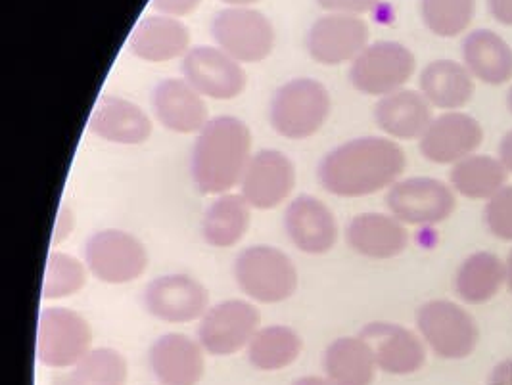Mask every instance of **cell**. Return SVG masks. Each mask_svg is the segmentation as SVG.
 <instances>
[{
    "label": "cell",
    "mask_w": 512,
    "mask_h": 385,
    "mask_svg": "<svg viewBox=\"0 0 512 385\" xmlns=\"http://www.w3.org/2000/svg\"><path fill=\"white\" fill-rule=\"evenodd\" d=\"M129 52L142 62L163 64L183 60L190 46V29L179 18L165 14L144 16L129 35Z\"/></svg>",
    "instance_id": "21"
},
{
    "label": "cell",
    "mask_w": 512,
    "mask_h": 385,
    "mask_svg": "<svg viewBox=\"0 0 512 385\" xmlns=\"http://www.w3.org/2000/svg\"><path fill=\"white\" fill-rule=\"evenodd\" d=\"M127 376L129 366L119 351L96 347L70 368L64 385H125Z\"/></svg>",
    "instance_id": "32"
},
{
    "label": "cell",
    "mask_w": 512,
    "mask_h": 385,
    "mask_svg": "<svg viewBox=\"0 0 512 385\" xmlns=\"http://www.w3.org/2000/svg\"><path fill=\"white\" fill-rule=\"evenodd\" d=\"M484 223L491 236L503 242H512V186H505L488 200L484 209Z\"/></svg>",
    "instance_id": "35"
},
{
    "label": "cell",
    "mask_w": 512,
    "mask_h": 385,
    "mask_svg": "<svg viewBox=\"0 0 512 385\" xmlns=\"http://www.w3.org/2000/svg\"><path fill=\"white\" fill-rule=\"evenodd\" d=\"M252 131L234 115H217L196 135L190 175L198 192L221 196L242 181L252 159Z\"/></svg>",
    "instance_id": "2"
},
{
    "label": "cell",
    "mask_w": 512,
    "mask_h": 385,
    "mask_svg": "<svg viewBox=\"0 0 512 385\" xmlns=\"http://www.w3.org/2000/svg\"><path fill=\"white\" fill-rule=\"evenodd\" d=\"M221 2H225L231 8H252V4H256L259 0H221Z\"/></svg>",
    "instance_id": "43"
},
{
    "label": "cell",
    "mask_w": 512,
    "mask_h": 385,
    "mask_svg": "<svg viewBox=\"0 0 512 385\" xmlns=\"http://www.w3.org/2000/svg\"><path fill=\"white\" fill-rule=\"evenodd\" d=\"M302 336L284 324L263 326L250 341L246 355L250 364L261 372H279L300 359Z\"/></svg>",
    "instance_id": "30"
},
{
    "label": "cell",
    "mask_w": 512,
    "mask_h": 385,
    "mask_svg": "<svg viewBox=\"0 0 512 385\" xmlns=\"http://www.w3.org/2000/svg\"><path fill=\"white\" fill-rule=\"evenodd\" d=\"M378 370L390 376H409L426 363V347L415 332L392 322H371L361 330Z\"/></svg>",
    "instance_id": "18"
},
{
    "label": "cell",
    "mask_w": 512,
    "mask_h": 385,
    "mask_svg": "<svg viewBox=\"0 0 512 385\" xmlns=\"http://www.w3.org/2000/svg\"><path fill=\"white\" fill-rule=\"evenodd\" d=\"M346 242L351 251L374 259H394L409 246V232L394 215L359 213L346 227Z\"/></svg>",
    "instance_id": "23"
},
{
    "label": "cell",
    "mask_w": 512,
    "mask_h": 385,
    "mask_svg": "<svg viewBox=\"0 0 512 385\" xmlns=\"http://www.w3.org/2000/svg\"><path fill=\"white\" fill-rule=\"evenodd\" d=\"M476 14V0H420V16L430 33L453 39L465 33Z\"/></svg>",
    "instance_id": "33"
},
{
    "label": "cell",
    "mask_w": 512,
    "mask_h": 385,
    "mask_svg": "<svg viewBox=\"0 0 512 385\" xmlns=\"http://www.w3.org/2000/svg\"><path fill=\"white\" fill-rule=\"evenodd\" d=\"M323 370L332 385H373L378 366L371 347L361 336H344L326 347Z\"/></svg>",
    "instance_id": "27"
},
{
    "label": "cell",
    "mask_w": 512,
    "mask_h": 385,
    "mask_svg": "<svg viewBox=\"0 0 512 385\" xmlns=\"http://www.w3.org/2000/svg\"><path fill=\"white\" fill-rule=\"evenodd\" d=\"M432 106L422 92L401 89L378 100L374 121L384 135L396 140H415L432 123Z\"/></svg>",
    "instance_id": "24"
},
{
    "label": "cell",
    "mask_w": 512,
    "mask_h": 385,
    "mask_svg": "<svg viewBox=\"0 0 512 385\" xmlns=\"http://www.w3.org/2000/svg\"><path fill=\"white\" fill-rule=\"evenodd\" d=\"M93 330L79 313L66 307H47L37 320V361L54 370L79 363L93 347Z\"/></svg>",
    "instance_id": "7"
},
{
    "label": "cell",
    "mask_w": 512,
    "mask_h": 385,
    "mask_svg": "<svg viewBox=\"0 0 512 385\" xmlns=\"http://www.w3.org/2000/svg\"><path fill=\"white\" fill-rule=\"evenodd\" d=\"M509 171L491 156H468L453 165L449 181L455 192L468 200H491L507 186Z\"/></svg>",
    "instance_id": "31"
},
{
    "label": "cell",
    "mask_w": 512,
    "mask_h": 385,
    "mask_svg": "<svg viewBox=\"0 0 512 385\" xmlns=\"http://www.w3.org/2000/svg\"><path fill=\"white\" fill-rule=\"evenodd\" d=\"M488 385H512V359L497 364L491 370Z\"/></svg>",
    "instance_id": "40"
},
{
    "label": "cell",
    "mask_w": 512,
    "mask_h": 385,
    "mask_svg": "<svg viewBox=\"0 0 512 385\" xmlns=\"http://www.w3.org/2000/svg\"><path fill=\"white\" fill-rule=\"evenodd\" d=\"M252 207L240 194H221L204 213L202 236L211 248L227 250L236 246L248 232Z\"/></svg>",
    "instance_id": "28"
},
{
    "label": "cell",
    "mask_w": 512,
    "mask_h": 385,
    "mask_svg": "<svg viewBox=\"0 0 512 385\" xmlns=\"http://www.w3.org/2000/svg\"><path fill=\"white\" fill-rule=\"evenodd\" d=\"M488 8L495 22L512 27V0H488Z\"/></svg>",
    "instance_id": "39"
},
{
    "label": "cell",
    "mask_w": 512,
    "mask_h": 385,
    "mask_svg": "<svg viewBox=\"0 0 512 385\" xmlns=\"http://www.w3.org/2000/svg\"><path fill=\"white\" fill-rule=\"evenodd\" d=\"M499 161L512 175V131L503 136V140L499 144Z\"/></svg>",
    "instance_id": "41"
},
{
    "label": "cell",
    "mask_w": 512,
    "mask_h": 385,
    "mask_svg": "<svg viewBox=\"0 0 512 385\" xmlns=\"http://www.w3.org/2000/svg\"><path fill=\"white\" fill-rule=\"evenodd\" d=\"M181 73L194 91L221 102L238 98L248 85L242 64L219 46H192L181 60Z\"/></svg>",
    "instance_id": "12"
},
{
    "label": "cell",
    "mask_w": 512,
    "mask_h": 385,
    "mask_svg": "<svg viewBox=\"0 0 512 385\" xmlns=\"http://www.w3.org/2000/svg\"><path fill=\"white\" fill-rule=\"evenodd\" d=\"M420 92L430 106L440 110H461L474 96V77L455 60H434L422 69Z\"/></svg>",
    "instance_id": "26"
},
{
    "label": "cell",
    "mask_w": 512,
    "mask_h": 385,
    "mask_svg": "<svg viewBox=\"0 0 512 385\" xmlns=\"http://www.w3.org/2000/svg\"><path fill=\"white\" fill-rule=\"evenodd\" d=\"M292 385H332L326 378H321V376H305V378H300V380H296Z\"/></svg>",
    "instance_id": "42"
},
{
    "label": "cell",
    "mask_w": 512,
    "mask_h": 385,
    "mask_svg": "<svg viewBox=\"0 0 512 385\" xmlns=\"http://www.w3.org/2000/svg\"><path fill=\"white\" fill-rule=\"evenodd\" d=\"M380 0H317V4L328 14H350L361 16L373 12Z\"/></svg>",
    "instance_id": "36"
},
{
    "label": "cell",
    "mask_w": 512,
    "mask_h": 385,
    "mask_svg": "<svg viewBox=\"0 0 512 385\" xmlns=\"http://www.w3.org/2000/svg\"><path fill=\"white\" fill-rule=\"evenodd\" d=\"M259 330V311L244 299H225L211 305L200 318L198 341L213 357H231L248 349Z\"/></svg>",
    "instance_id": "10"
},
{
    "label": "cell",
    "mask_w": 512,
    "mask_h": 385,
    "mask_svg": "<svg viewBox=\"0 0 512 385\" xmlns=\"http://www.w3.org/2000/svg\"><path fill=\"white\" fill-rule=\"evenodd\" d=\"M463 64L474 79L499 87L512 79V48L491 29L468 33L461 45Z\"/></svg>",
    "instance_id": "25"
},
{
    "label": "cell",
    "mask_w": 512,
    "mask_h": 385,
    "mask_svg": "<svg viewBox=\"0 0 512 385\" xmlns=\"http://www.w3.org/2000/svg\"><path fill=\"white\" fill-rule=\"evenodd\" d=\"M200 4H202V0H152V8L158 14H165V16H171V18L188 16Z\"/></svg>",
    "instance_id": "37"
},
{
    "label": "cell",
    "mask_w": 512,
    "mask_h": 385,
    "mask_svg": "<svg viewBox=\"0 0 512 385\" xmlns=\"http://www.w3.org/2000/svg\"><path fill=\"white\" fill-rule=\"evenodd\" d=\"M234 280L242 294L257 303L275 305L298 290V271L292 259L273 246H250L234 261Z\"/></svg>",
    "instance_id": "4"
},
{
    "label": "cell",
    "mask_w": 512,
    "mask_h": 385,
    "mask_svg": "<svg viewBox=\"0 0 512 385\" xmlns=\"http://www.w3.org/2000/svg\"><path fill=\"white\" fill-rule=\"evenodd\" d=\"M200 341L185 334H163L148 349V366L160 385H198L206 372Z\"/></svg>",
    "instance_id": "19"
},
{
    "label": "cell",
    "mask_w": 512,
    "mask_h": 385,
    "mask_svg": "<svg viewBox=\"0 0 512 385\" xmlns=\"http://www.w3.org/2000/svg\"><path fill=\"white\" fill-rule=\"evenodd\" d=\"M296 186V167L284 152H256L238 184L240 196L254 209L269 211L284 204Z\"/></svg>",
    "instance_id": "15"
},
{
    "label": "cell",
    "mask_w": 512,
    "mask_h": 385,
    "mask_svg": "<svg viewBox=\"0 0 512 385\" xmlns=\"http://www.w3.org/2000/svg\"><path fill=\"white\" fill-rule=\"evenodd\" d=\"M415 54L396 41H376L351 62L350 83L355 91L384 98L401 91L415 75Z\"/></svg>",
    "instance_id": "8"
},
{
    "label": "cell",
    "mask_w": 512,
    "mask_h": 385,
    "mask_svg": "<svg viewBox=\"0 0 512 385\" xmlns=\"http://www.w3.org/2000/svg\"><path fill=\"white\" fill-rule=\"evenodd\" d=\"M75 227V215L71 211L70 205H60L58 209V217L54 223V230H52V246H58L62 242H66L70 238L71 232Z\"/></svg>",
    "instance_id": "38"
},
{
    "label": "cell",
    "mask_w": 512,
    "mask_h": 385,
    "mask_svg": "<svg viewBox=\"0 0 512 385\" xmlns=\"http://www.w3.org/2000/svg\"><path fill=\"white\" fill-rule=\"evenodd\" d=\"M390 213L403 225H438L447 221L455 207V192L449 184L430 177L397 181L386 196Z\"/></svg>",
    "instance_id": "11"
},
{
    "label": "cell",
    "mask_w": 512,
    "mask_h": 385,
    "mask_svg": "<svg viewBox=\"0 0 512 385\" xmlns=\"http://www.w3.org/2000/svg\"><path fill=\"white\" fill-rule=\"evenodd\" d=\"M87 265L62 251H50L43 278V299H64L79 294L87 282Z\"/></svg>",
    "instance_id": "34"
},
{
    "label": "cell",
    "mask_w": 512,
    "mask_h": 385,
    "mask_svg": "<svg viewBox=\"0 0 512 385\" xmlns=\"http://www.w3.org/2000/svg\"><path fill=\"white\" fill-rule=\"evenodd\" d=\"M417 326L422 340L445 361L470 357L480 341V330L472 315L445 299L424 303L417 313Z\"/></svg>",
    "instance_id": "6"
},
{
    "label": "cell",
    "mask_w": 512,
    "mask_h": 385,
    "mask_svg": "<svg viewBox=\"0 0 512 385\" xmlns=\"http://www.w3.org/2000/svg\"><path fill=\"white\" fill-rule=\"evenodd\" d=\"M330 110L332 100L325 85L317 79L298 77L275 91L269 119L277 135L288 140H307L325 127Z\"/></svg>",
    "instance_id": "3"
},
{
    "label": "cell",
    "mask_w": 512,
    "mask_h": 385,
    "mask_svg": "<svg viewBox=\"0 0 512 385\" xmlns=\"http://www.w3.org/2000/svg\"><path fill=\"white\" fill-rule=\"evenodd\" d=\"M507 108H509V110H511V114H512V87H511V91L507 92Z\"/></svg>",
    "instance_id": "45"
},
{
    "label": "cell",
    "mask_w": 512,
    "mask_h": 385,
    "mask_svg": "<svg viewBox=\"0 0 512 385\" xmlns=\"http://www.w3.org/2000/svg\"><path fill=\"white\" fill-rule=\"evenodd\" d=\"M507 282V265L489 251L466 257L455 276V292L468 305L488 303Z\"/></svg>",
    "instance_id": "29"
},
{
    "label": "cell",
    "mask_w": 512,
    "mask_h": 385,
    "mask_svg": "<svg viewBox=\"0 0 512 385\" xmlns=\"http://www.w3.org/2000/svg\"><path fill=\"white\" fill-rule=\"evenodd\" d=\"M89 129L110 144L137 146L152 135V119L135 102L106 94L94 106Z\"/></svg>",
    "instance_id": "22"
},
{
    "label": "cell",
    "mask_w": 512,
    "mask_h": 385,
    "mask_svg": "<svg viewBox=\"0 0 512 385\" xmlns=\"http://www.w3.org/2000/svg\"><path fill=\"white\" fill-rule=\"evenodd\" d=\"M482 142L484 129L472 115L447 112L434 117L420 136V154L432 163L449 165L474 156Z\"/></svg>",
    "instance_id": "16"
},
{
    "label": "cell",
    "mask_w": 512,
    "mask_h": 385,
    "mask_svg": "<svg viewBox=\"0 0 512 385\" xmlns=\"http://www.w3.org/2000/svg\"><path fill=\"white\" fill-rule=\"evenodd\" d=\"M284 230L296 250L325 255L338 242V223L330 207L317 196L302 194L286 205Z\"/></svg>",
    "instance_id": "17"
},
{
    "label": "cell",
    "mask_w": 512,
    "mask_h": 385,
    "mask_svg": "<svg viewBox=\"0 0 512 385\" xmlns=\"http://www.w3.org/2000/svg\"><path fill=\"white\" fill-rule=\"evenodd\" d=\"M144 307L162 322L187 324L206 315L210 294L202 282L188 274H163L146 286Z\"/></svg>",
    "instance_id": "14"
},
{
    "label": "cell",
    "mask_w": 512,
    "mask_h": 385,
    "mask_svg": "<svg viewBox=\"0 0 512 385\" xmlns=\"http://www.w3.org/2000/svg\"><path fill=\"white\" fill-rule=\"evenodd\" d=\"M369 25L350 14H325L305 35L307 54L321 66L334 68L353 62L369 43Z\"/></svg>",
    "instance_id": "13"
},
{
    "label": "cell",
    "mask_w": 512,
    "mask_h": 385,
    "mask_svg": "<svg viewBox=\"0 0 512 385\" xmlns=\"http://www.w3.org/2000/svg\"><path fill=\"white\" fill-rule=\"evenodd\" d=\"M85 265L96 280L112 286L129 284L148 267V251L137 236L125 230L106 228L89 236Z\"/></svg>",
    "instance_id": "9"
},
{
    "label": "cell",
    "mask_w": 512,
    "mask_h": 385,
    "mask_svg": "<svg viewBox=\"0 0 512 385\" xmlns=\"http://www.w3.org/2000/svg\"><path fill=\"white\" fill-rule=\"evenodd\" d=\"M152 112L163 129L177 135H198L210 121L204 96L185 79H163L152 91Z\"/></svg>",
    "instance_id": "20"
},
{
    "label": "cell",
    "mask_w": 512,
    "mask_h": 385,
    "mask_svg": "<svg viewBox=\"0 0 512 385\" xmlns=\"http://www.w3.org/2000/svg\"><path fill=\"white\" fill-rule=\"evenodd\" d=\"M211 39L240 64H257L271 56L277 33L271 20L254 8H223L213 14Z\"/></svg>",
    "instance_id": "5"
},
{
    "label": "cell",
    "mask_w": 512,
    "mask_h": 385,
    "mask_svg": "<svg viewBox=\"0 0 512 385\" xmlns=\"http://www.w3.org/2000/svg\"><path fill=\"white\" fill-rule=\"evenodd\" d=\"M505 265H507V286H509V292L512 294V250Z\"/></svg>",
    "instance_id": "44"
},
{
    "label": "cell",
    "mask_w": 512,
    "mask_h": 385,
    "mask_svg": "<svg viewBox=\"0 0 512 385\" xmlns=\"http://www.w3.org/2000/svg\"><path fill=\"white\" fill-rule=\"evenodd\" d=\"M407 167L403 148L384 136H359L332 148L317 167V179L338 198L373 196L392 188Z\"/></svg>",
    "instance_id": "1"
}]
</instances>
